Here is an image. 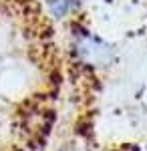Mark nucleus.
<instances>
[{"label": "nucleus", "instance_id": "f257e3e1", "mask_svg": "<svg viewBox=\"0 0 147 151\" xmlns=\"http://www.w3.org/2000/svg\"><path fill=\"white\" fill-rule=\"evenodd\" d=\"M45 2L55 18H65L68 12L79 4V0H45Z\"/></svg>", "mask_w": 147, "mask_h": 151}]
</instances>
